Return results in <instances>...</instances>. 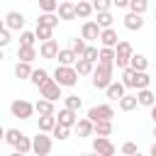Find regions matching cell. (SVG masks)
<instances>
[{"label": "cell", "instance_id": "obj_31", "mask_svg": "<svg viewBox=\"0 0 156 156\" xmlns=\"http://www.w3.org/2000/svg\"><path fill=\"white\" fill-rule=\"evenodd\" d=\"M34 34H37V39H41V44L49 41V39H54V29H51V27H44V24H37Z\"/></svg>", "mask_w": 156, "mask_h": 156}, {"label": "cell", "instance_id": "obj_14", "mask_svg": "<svg viewBox=\"0 0 156 156\" xmlns=\"http://www.w3.org/2000/svg\"><path fill=\"white\" fill-rule=\"evenodd\" d=\"M122 39L117 37V32L110 27V29H102V34H100V44L102 46H107V49H117V44H119Z\"/></svg>", "mask_w": 156, "mask_h": 156}, {"label": "cell", "instance_id": "obj_9", "mask_svg": "<svg viewBox=\"0 0 156 156\" xmlns=\"http://www.w3.org/2000/svg\"><path fill=\"white\" fill-rule=\"evenodd\" d=\"M39 98H46V100H51V102H56L58 98H61V85L51 78L49 83H44L41 88H39Z\"/></svg>", "mask_w": 156, "mask_h": 156}, {"label": "cell", "instance_id": "obj_47", "mask_svg": "<svg viewBox=\"0 0 156 156\" xmlns=\"http://www.w3.org/2000/svg\"><path fill=\"white\" fill-rule=\"evenodd\" d=\"M7 44H10V29L2 27L0 29V46H7Z\"/></svg>", "mask_w": 156, "mask_h": 156}, {"label": "cell", "instance_id": "obj_50", "mask_svg": "<svg viewBox=\"0 0 156 156\" xmlns=\"http://www.w3.org/2000/svg\"><path fill=\"white\" fill-rule=\"evenodd\" d=\"M151 119H154V124H156V105L151 107Z\"/></svg>", "mask_w": 156, "mask_h": 156}, {"label": "cell", "instance_id": "obj_20", "mask_svg": "<svg viewBox=\"0 0 156 156\" xmlns=\"http://www.w3.org/2000/svg\"><path fill=\"white\" fill-rule=\"evenodd\" d=\"M32 73H34V68H32V63H24V61H17V66H15V76H17L20 80H32Z\"/></svg>", "mask_w": 156, "mask_h": 156}, {"label": "cell", "instance_id": "obj_54", "mask_svg": "<svg viewBox=\"0 0 156 156\" xmlns=\"http://www.w3.org/2000/svg\"><path fill=\"white\" fill-rule=\"evenodd\" d=\"M58 2H68V0H58Z\"/></svg>", "mask_w": 156, "mask_h": 156}, {"label": "cell", "instance_id": "obj_12", "mask_svg": "<svg viewBox=\"0 0 156 156\" xmlns=\"http://www.w3.org/2000/svg\"><path fill=\"white\" fill-rule=\"evenodd\" d=\"M56 15H58L63 22H71V20H76V17H78V12H76V2H73V0H68V2H61Z\"/></svg>", "mask_w": 156, "mask_h": 156}, {"label": "cell", "instance_id": "obj_17", "mask_svg": "<svg viewBox=\"0 0 156 156\" xmlns=\"http://www.w3.org/2000/svg\"><path fill=\"white\" fill-rule=\"evenodd\" d=\"M124 90H127V88H124V83H122V80H115V83L105 90V95H107V100H117V102H119V100L127 95Z\"/></svg>", "mask_w": 156, "mask_h": 156}, {"label": "cell", "instance_id": "obj_7", "mask_svg": "<svg viewBox=\"0 0 156 156\" xmlns=\"http://www.w3.org/2000/svg\"><path fill=\"white\" fill-rule=\"evenodd\" d=\"M93 151L98 156H115V144L110 141V136H95L93 139Z\"/></svg>", "mask_w": 156, "mask_h": 156}, {"label": "cell", "instance_id": "obj_51", "mask_svg": "<svg viewBox=\"0 0 156 156\" xmlns=\"http://www.w3.org/2000/svg\"><path fill=\"white\" fill-rule=\"evenodd\" d=\"M10 156H27V154H20V151H12Z\"/></svg>", "mask_w": 156, "mask_h": 156}, {"label": "cell", "instance_id": "obj_27", "mask_svg": "<svg viewBox=\"0 0 156 156\" xmlns=\"http://www.w3.org/2000/svg\"><path fill=\"white\" fill-rule=\"evenodd\" d=\"M17 58L24 61V63H32V61L37 58V49H34V46H20V49H17Z\"/></svg>", "mask_w": 156, "mask_h": 156}, {"label": "cell", "instance_id": "obj_19", "mask_svg": "<svg viewBox=\"0 0 156 156\" xmlns=\"http://www.w3.org/2000/svg\"><path fill=\"white\" fill-rule=\"evenodd\" d=\"M76 132H78L80 139H83V136H93V134H95V122H90L88 117H83V119H78Z\"/></svg>", "mask_w": 156, "mask_h": 156}, {"label": "cell", "instance_id": "obj_3", "mask_svg": "<svg viewBox=\"0 0 156 156\" xmlns=\"http://www.w3.org/2000/svg\"><path fill=\"white\" fill-rule=\"evenodd\" d=\"M10 112H12V117H17V119H29V117L37 112V107H34L29 100L17 98V100H12V102H10Z\"/></svg>", "mask_w": 156, "mask_h": 156}, {"label": "cell", "instance_id": "obj_33", "mask_svg": "<svg viewBox=\"0 0 156 156\" xmlns=\"http://www.w3.org/2000/svg\"><path fill=\"white\" fill-rule=\"evenodd\" d=\"M63 102H66L63 107H68V110H73V112H78V110L83 107V100H80L78 95H66V98H63Z\"/></svg>", "mask_w": 156, "mask_h": 156}, {"label": "cell", "instance_id": "obj_16", "mask_svg": "<svg viewBox=\"0 0 156 156\" xmlns=\"http://www.w3.org/2000/svg\"><path fill=\"white\" fill-rule=\"evenodd\" d=\"M80 56L73 51V49H61L58 51V56H56V61H58V66H76V61H78Z\"/></svg>", "mask_w": 156, "mask_h": 156}, {"label": "cell", "instance_id": "obj_35", "mask_svg": "<svg viewBox=\"0 0 156 156\" xmlns=\"http://www.w3.org/2000/svg\"><path fill=\"white\" fill-rule=\"evenodd\" d=\"M102 29H110L112 27V22H115V17H112V12H98V20H95Z\"/></svg>", "mask_w": 156, "mask_h": 156}, {"label": "cell", "instance_id": "obj_48", "mask_svg": "<svg viewBox=\"0 0 156 156\" xmlns=\"http://www.w3.org/2000/svg\"><path fill=\"white\" fill-rule=\"evenodd\" d=\"M129 2L132 0H112V5H117V7H129Z\"/></svg>", "mask_w": 156, "mask_h": 156}, {"label": "cell", "instance_id": "obj_13", "mask_svg": "<svg viewBox=\"0 0 156 156\" xmlns=\"http://www.w3.org/2000/svg\"><path fill=\"white\" fill-rule=\"evenodd\" d=\"M124 27H127L129 32H139V29H144V15L127 12V15H124Z\"/></svg>", "mask_w": 156, "mask_h": 156}, {"label": "cell", "instance_id": "obj_1", "mask_svg": "<svg viewBox=\"0 0 156 156\" xmlns=\"http://www.w3.org/2000/svg\"><path fill=\"white\" fill-rule=\"evenodd\" d=\"M112 73H115V63H98V68L93 71V88L107 90L115 83L112 80Z\"/></svg>", "mask_w": 156, "mask_h": 156}, {"label": "cell", "instance_id": "obj_52", "mask_svg": "<svg viewBox=\"0 0 156 156\" xmlns=\"http://www.w3.org/2000/svg\"><path fill=\"white\" fill-rule=\"evenodd\" d=\"M83 156H98V154H95V151H93V154H83Z\"/></svg>", "mask_w": 156, "mask_h": 156}, {"label": "cell", "instance_id": "obj_30", "mask_svg": "<svg viewBox=\"0 0 156 156\" xmlns=\"http://www.w3.org/2000/svg\"><path fill=\"white\" fill-rule=\"evenodd\" d=\"M136 105H139L136 95H124V98L119 100V110H122V112H132V110H134Z\"/></svg>", "mask_w": 156, "mask_h": 156}, {"label": "cell", "instance_id": "obj_39", "mask_svg": "<svg viewBox=\"0 0 156 156\" xmlns=\"http://www.w3.org/2000/svg\"><path fill=\"white\" fill-rule=\"evenodd\" d=\"M71 49H73L78 56H83V54H85V49H88V41H85L83 37H80V39L76 37V39H71Z\"/></svg>", "mask_w": 156, "mask_h": 156}, {"label": "cell", "instance_id": "obj_42", "mask_svg": "<svg viewBox=\"0 0 156 156\" xmlns=\"http://www.w3.org/2000/svg\"><path fill=\"white\" fill-rule=\"evenodd\" d=\"M83 58H88V61H100V49L98 46H93V44H88V49H85V54H83Z\"/></svg>", "mask_w": 156, "mask_h": 156}, {"label": "cell", "instance_id": "obj_25", "mask_svg": "<svg viewBox=\"0 0 156 156\" xmlns=\"http://www.w3.org/2000/svg\"><path fill=\"white\" fill-rule=\"evenodd\" d=\"M34 107H37V112H39V115H56L54 102H51V100H46V98H39V100L34 102Z\"/></svg>", "mask_w": 156, "mask_h": 156}, {"label": "cell", "instance_id": "obj_10", "mask_svg": "<svg viewBox=\"0 0 156 156\" xmlns=\"http://www.w3.org/2000/svg\"><path fill=\"white\" fill-rule=\"evenodd\" d=\"M5 27H7L10 32H22V27H24V15L17 12V10H10V12L5 15Z\"/></svg>", "mask_w": 156, "mask_h": 156}, {"label": "cell", "instance_id": "obj_45", "mask_svg": "<svg viewBox=\"0 0 156 156\" xmlns=\"http://www.w3.org/2000/svg\"><path fill=\"white\" fill-rule=\"evenodd\" d=\"M93 7H95V12H110L112 0H93Z\"/></svg>", "mask_w": 156, "mask_h": 156}, {"label": "cell", "instance_id": "obj_46", "mask_svg": "<svg viewBox=\"0 0 156 156\" xmlns=\"http://www.w3.org/2000/svg\"><path fill=\"white\" fill-rule=\"evenodd\" d=\"M122 154H124V156H134V154H139V149H136L134 141H124V144H122Z\"/></svg>", "mask_w": 156, "mask_h": 156}, {"label": "cell", "instance_id": "obj_6", "mask_svg": "<svg viewBox=\"0 0 156 156\" xmlns=\"http://www.w3.org/2000/svg\"><path fill=\"white\" fill-rule=\"evenodd\" d=\"M115 51H117L115 66H117V68H122V71H124V68H129V61H132V56H134V49H132V44L122 39V41L117 44V49H115Z\"/></svg>", "mask_w": 156, "mask_h": 156}, {"label": "cell", "instance_id": "obj_53", "mask_svg": "<svg viewBox=\"0 0 156 156\" xmlns=\"http://www.w3.org/2000/svg\"><path fill=\"white\" fill-rule=\"evenodd\" d=\"M154 136H156V124H154Z\"/></svg>", "mask_w": 156, "mask_h": 156}, {"label": "cell", "instance_id": "obj_36", "mask_svg": "<svg viewBox=\"0 0 156 156\" xmlns=\"http://www.w3.org/2000/svg\"><path fill=\"white\" fill-rule=\"evenodd\" d=\"M112 134V122H95V136H110Z\"/></svg>", "mask_w": 156, "mask_h": 156}, {"label": "cell", "instance_id": "obj_32", "mask_svg": "<svg viewBox=\"0 0 156 156\" xmlns=\"http://www.w3.org/2000/svg\"><path fill=\"white\" fill-rule=\"evenodd\" d=\"M115 58H117V51L102 46V49H100V61H98V63H115Z\"/></svg>", "mask_w": 156, "mask_h": 156}, {"label": "cell", "instance_id": "obj_4", "mask_svg": "<svg viewBox=\"0 0 156 156\" xmlns=\"http://www.w3.org/2000/svg\"><path fill=\"white\" fill-rule=\"evenodd\" d=\"M112 117H115V110H112V105H107V102L93 105V107L88 110V119H90V122H112Z\"/></svg>", "mask_w": 156, "mask_h": 156}, {"label": "cell", "instance_id": "obj_34", "mask_svg": "<svg viewBox=\"0 0 156 156\" xmlns=\"http://www.w3.org/2000/svg\"><path fill=\"white\" fill-rule=\"evenodd\" d=\"M149 10V0H132L129 2V12H134V15H144Z\"/></svg>", "mask_w": 156, "mask_h": 156}, {"label": "cell", "instance_id": "obj_24", "mask_svg": "<svg viewBox=\"0 0 156 156\" xmlns=\"http://www.w3.org/2000/svg\"><path fill=\"white\" fill-rule=\"evenodd\" d=\"M129 68H134V71L144 73V71L149 68V58H146L144 54H134V56H132V61H129Z\"/></svg>", "mask_w": 156, "mask_h": 156}, {"label": "cell", "instance_id": "obj_41", "mask_svg": "<svg viewBox=\"0 0 156 156\" xmlns=\"http://www.w3.org/2000/svg\"><path fill=\"white\" fill-rule=\"evenodd\" d=\"M68 134H71V129H68V127H61V124H56V127H54V132H51V136H54V139H58V141H66V139H68Z\"/></svg>", "mask_w": 156, "mask_h": 156}, {"label": "cell", "instance_id": "obj_2", "mask_svg": "<svg viewBox=\"0 0 156 156\" xmlns=\"http://www.w3.org/2000/svg\"><path fill=\"white\" fill-rule=\"evenodd\" d=\"M54 80H56L61 88H73V85L78 83V71H76L73 66H56Z\"/></svg>", "mask_w": 156, "mask_h": 156}, {"label": "cell", "instance_id": "obj_44", "mask_svg": "<svg viewBox=\"0 0 156 156\" xmlns=\"http://www.w3.org/2000/svg\"><path fill=\"white\" fill-rule=\"evenodd\" d=\"M149 83H151V78H149V73H146V71L136 76V90H146V88H149Z\"/></svg>", "mask_w": 156, "mask_h": 156}, {"label": "cell", "instance_id": "obj_55", "mask_svg": "<svg viewBox=\"0 0 156 156\" xmlns=\"http://www.w3.org/2000/svg\"><path fill=\"white\" fill-rule=\"evenodd\" d=\"M134 156H141V154H134Z\"/></svg>", "mask_w": 156, "mask_h": 156}, {"label": "cell", "instance_id": "obj_5", "mask_svg": "<svg viewBox=\"0 0 156 156\" xmlns=\"http://www.w3.org/2000/svg\"><path fill=\"white\" fill-rule=\"evenodd\" d=\"M51 146H54L51 134L37 132V136H32V151H34V156H46V154H51Z\"/></svg>", "mask_w": 156, "mask_h": 156}, {"label": "cell", "instance_id": "obj_37", "mask_svg": "<svg viewBox=\"0 0 156 156\" xmlns=\"http://www.w3.org/2000/svg\"><path fill=\"white\" fill-rule=\"evenodd\" d=\"M22 136H24V134H22L20 129H7V132H5V141H7L10 146H17Z\"/></svg>", "mask_w": 156, "mask_h": 156}, {"label": "cell", "instance_id": "obj_26", "mask_svg": "<svg viewBox=\"0 0 156 156\" xmlns=\"http://www.w3.org/2000/svg\"><path fill=\"white\" fill-rule=\"evenodd\" d=\"M76 12H78V17H80V20H88V17L95 12V7H93V2L78 0V2H76Z\"/></svg>", "mask_w": 156, "mask_h": 156}, {"label": "cell", "instance_id": "obj_23", "mask_svg": "<svg viewBox=\"0 0 156 156\" xmlns=\"http://www.w3.org/2000/svg\"><path fill=\"white\" fill-rule=\"evenodd\" d=\"M136 100H139V105H144V107H149V110L156 105V95H154L149 88H146V90H136Z\"/></svg>", "mask_w": 156, "mask_h": 156}, {"label": "cell", "instance_id": "obj_22", "mask_svg": "<svg viewBox=\"0 0 156 156\" xmlns=\"http://www.w3.org/2000/svg\"><path fill=\"white\" fill-rule=\"evenodd\" d=\"M73 68L78 71V76H93V71H95V63L80 56V58L76 61V66H73Z\"/></svg>", "mask_w": 156, "mask_h": 156}, {"label": "cell", "instance_id": "obj_56", "mask_svg": "<svg viewBox=\"0 0 156 156\" xmlns=\"http://www.w3.org/2000/svg\"><path fill=\"white\" fill-rule=\"evenodd\" d=\"M154 20H156V12H154Z\"/></svg>", "mask_w": 156, "mask_h": 156}, {"label": "cell", "instance_id": "obj_49", "mask_svg": "<svg viewBox=\"0 0 156 156\" xmlns=\"http://www.w3.org/2000/svg\"><path fill=\"white\" fill-rule=\"evenodd\" d=\"M149 156H156V141L151 144V149H149Z\"/></svg>", "mask_w": 156, "mask_h": 156}, {"label": "cell", "instance_id": "obj_43", "mask_svg": "<svg viewBox=\"0 0 156 156\" xmlns=\"http://www.w3.org/2000/svg\"><path fill=\"white\" fill-rule=\"evenodd\" d=\"M15 151H20V154H29V151H32V139H29V136H22L20 144L15 146Z\"/></svg>", "mask_w": 156, "mask_h": 156}, {"label": "cell", "instance_id": "obj_21", "mask_svg": "<svg viewBox=\"0 0 156 156\" xmlns=\"http://www.w3.org/2000/svg\"><path fill=\"white\" fill-rule=\"evenodd\" d=\"M58 15L56 12H41L39 15V20H37V24H44V27H51V29H56L58 27Z\"/></svg>", "mask_w": 156, "mask_h": 156}, {"label": "cell", "instance_id": "obj_38", "mask_svg": "<svg viewBox=\"0 0 156 156\" xmlns=\"http://www.w3.org/2000/svg\"><path fill=\"white\" fill-rule=\"evenodd\" d=\"M39 2V10L41 12H58V0H37Z\"/></svg>", "mask_w": 156, "mask_h": 156}, {"label": "cell", "instance_id": "obj_29", "mask_svg": "<svg viewBox=\"0 0 156 156\" xmlns=\"http://www.w3.org/2000/svg\"><path fill=\"white\" fill-rule=\"evenodd\" d=\"M51 78H49V71H44V68H34V73H32V83L37 85V88H41L44 83H49Z\"/></svg>", "mask_w": 156, "mask_h": 156}, {"label": "cell", "instance_id": "obj_8", "mask_svg": "<svg viewBox=\"0 0 156 156\" xmlns=\"http://www.w3.org/2000/svg\"><path fill=\"white\" fill-rule=\"evenodd\" d=\"M100 34H102V27H100L95 20H85V22H83L80 37H83L85 41H95V39H100Z\"/></svg>", "mask_w": 156, "mask_h": 156}, {"label": "cell", "instance_id": "obj_18", "mask_svg": "<svg viewBox=\"0 0 156 156\" xmlns=\"http://www.w3.org/2000/svg\"><path fill=\"white\" fill-rule=\"evenodd\" d=\"M56 124H58L56 115H39V132H44V134H51Z\"/></svg>", "mask_w": 156, "mask_h": 156}, {"label": "cell", "instance_id": "obj_11", "mask_svg": "<svg viewBox=\"0 0 156 156\" xmlns=\"http://www.w3.org/2000/svg\"><path fill=\"white\" fill-rule=\"evenodd\" d=\"M56 119H58V124H61V127H68V129H73V127L78 124V112H73V110L63 107V110H58Z\"/></svg>", "mask_w": 156, "mask_h": 156}, {"label": "cell", "instance_id": "obj_40", "mask_svg": "<svg viewBox=\"0 0 156 156\" xmlns=\"http://www.w3.org/2000/svg\"><path fill=\"white\" fill-rule=\"evenodd\" d=\"M37 34L34 32H20V46H34Z\"/></svg>", "mask_w": 156, "mask_h": 156}, {"label": "cell", "instance_id": "obj_28", "mask_svg": "<svg viewBox=\"0 0 156 156\" xmlns=\"http://www.w3.org/2000/svg\"><path fill=\"white\" fill-rule=\"evenodd\" d=\"M136 76H139V71L124 68V71H122V83H124V88H136Z\"/></svg>", "mask_w": 156, "mask_h": 156}, {"label": "cell", "instance_id": "obj_15", "mask_svg": "<svg viewBox=\"0 0 156 156\" xmlns=\"http://www.w3.org/2000/svg\"><path fill=\"white\" fill-rule=\"evenodd\" d=\"M58 41L56 39H49V41H44L41 46H39V54H41V58H56L58 56Z\"/></svg>", "mask_w": 156, "mask_h": 156}]
</instances>
